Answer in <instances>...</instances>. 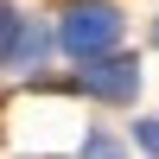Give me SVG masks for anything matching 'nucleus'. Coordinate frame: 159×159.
Instances as JSON below:
<instances>
[{"label":"nucleus","mask_w":159,"mask_h":159,"mask_svg":"<svg viewBox=\"0 0 159 159\" xmlns=\"http://www.w3.org/2000/svg\"><path fill=\"white\" fill-rule=\"evenodd\" d=\"M83 89H89V96H102V102H127V96L140 89V70H134V64H121V57H96V64L83 57Z\"/></svg>","instance_id":"nucleus-2"},{"label":"nucleus","mask_w":159,"mask_h":159,"mask_svg":"<svg viewBox=\"0 0 159 159\" xmlns=\"http://www.w3.org/2000/svg\"><path fill=\"white\" fill-rule=\"evenodd\" d=\"M0 25H7V70H25V64L38 57V32H25V19H19L13 7H7Z\"/></svg>","instance_id":"nucleus-3"},{"label":"nucleus","mask_w":159,"mask_h":159,"mask_svg":"<svg viewBox=\"0 0 159 159\" xmlns=\"http://www.w3.org/2000/svg\"><path fill=\"white\" fill-rule=\"evenodd\" d=\"M64 51L70 57H102V51L121 45V13L108 7V0H76L70 13H64Z\"/></svg>","instance_id":"nucleus-1"},{"label":"nucleus","mask_w":159,"mask_h":159,"mask_svg":"<svg viewBox=\"0 0 159 159\" xmlns=\"http://www.w3.org/2000/svg\"><path fill=\"white\" fill-rule=\"evenodd\" d=\"M140 147H153V153H159V121H140Z\"/></svg>","instance_id":"nucleus-5"},{"label":"nucleus","mask_w":159,"mask_h":159,"mask_svg":"<svg viewBox=\"0 0 159 159\" xmlns=\"http://www.w3.org/2000/svg\"><path fill=\"white\" fill-rule=\"evenodd\" d=\"M83 159H121V147H115V140H89Z\"/></svg>","instance_id":"nucleus-4"}]
</instances>
